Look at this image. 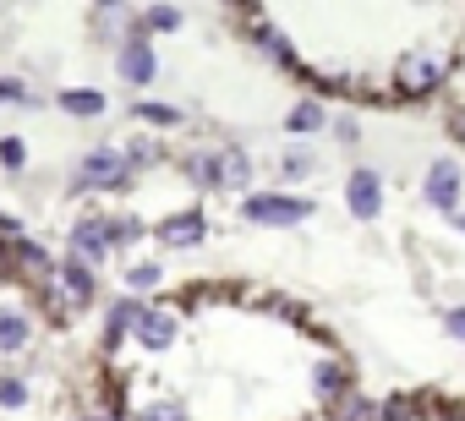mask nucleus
<instances>
[{
	"instance_id": "nucleus-1",
	"label": "nucleus",
	"mask_w": 465,
	"mask_h": 421,
	"mask_svg": "<svg viewBox=\"0 0 465 421\" xmlns=\"http://www.w3.org/2000/svg\"><path fill=\"white\" fill-rule=\"evenodd\" d=\"M115 421H323L351 405L356 361L302 307L258 285H181L104 323Z\"/></svg>"
},
{
	"instance_id": "nucleus-2",
	"label": "nucleus",
	"mask_w": 465,
	"mask_h": 421,
	"mask_svg": "<svg viewBox=\"0 0 465 421\" xmlns=\"http://www.w3.org/2000/svg\"><path fill=\"white\" fill-rule=\"evenodd\" d=\"M252 39L296 66V77L318 83L334 99L356 104H421L449 88L460 55H465V6L427 0V6H242Z\"/></svg>"
},
{
	"instance_id": "nucleus-3",
	"label": "nucleus",
	"mask_w": 465,
	"mask_h": 421,
	"mask_svg": "<svg viewBox=\"0 0 465 421\" xmlns=\"http://www.w3.org/2000/svg\"><path fill=\"white\" fill-rule=\"evenodd\" d=\"M242 214L252 225H302V220H312V197H302V191H247Z\"/></svg>"
},
{
	"instance_id": "nucleus-4",
	"label": "nucleus",
	"mask_w": 465,
	"mask_h": 421,
	"mask_svg": "<svg viewBox=\"0 0 465 421\" xmlns=\"http://www.w3.org/2000/svg\"><path fill=\"white\" fill-rule=\"evenodd\" d=\"M378 421H465V405L460 399H443V394H394L383 410H378Z\"/></svg>"
},
{
	"instance_id": "nucleus-5",
	"label": "nucleus",
	"mask_w": 465,
	"mask_h": 421,
	"mask_svg": "<svg viewBox=\"0 0 465 421\" xmlns=\"http://www.w3.org/2000/svg\"><path fill=\"white\" fill-rule=\"evenodd\" d=\"M345 202H351V214L356 220H378L383 214V181H378V170H351V181H345Z\"/></svg>"
},
{
	"instance_id": "nucleus-6",
	"label": "nucleus",
	"mask_w": 465,
	"mask_h": 421,
	"mask_svg": "<svg viewBox=\"0 0 465 421\" xmlns=\"http://www.w3.org/2000/svg\"><path fill=\"white\" fill-rule=\"evenodd\" d=\"M132 181V164L121 148H94L88 164H83V186H126Z\"/></svg>"
},
{
	"instance_id": "nucleus-7",
	"label": "nucleus",
	"mask_w": 465,
	"mask_h": 421,
	"mask_svg": "<svg viewBox=\"0 0 465 421\" xmlns=\"http://www.w3.org/2000/svg\"><path fill=\"white\" fill-rule=\"evenodd\" d=\"M153 236H159L164 247H181V252H186V247H203V236H208V225H203V208H197V202H186V214H170V220L153 230Z\"/></svg>"
},
{
	"instance_id": "nucleus-8",
	"label": "nucleus",
	"mask_w": 465,
	"mask_h": 421,
	"mask_svg": "<svg viewBox=\"0 0 465 421\" xmlns=\"http://www.w3.org/2000/svg\"><path fill=\"white\" fill-rule=\"evenodd\" d=\"M115 66H121V77H126V83H153V77H159V61H153V44H148L143 34H126V44H121V55H115Z\"/></svg>"
},
{
	"instance_id": "nucleus-9",
	"label": "nucleus",
	"mask_w": 465,
	"mask_h": 421,
	"mask_svg": "<svg viewBox=\"0 0 465 421\" xmlns=\"http://www.w3.org/2000/svg\"><path fill=\"white\" fill-rule=\"evenodd\" d=\"M427 202L432 208H460V159L438 153L427 170Z\"/></svg>"
},
{
	"instance_id": "nucleus-10",
	"label": "nucleus",
	"mask_w": 465,
	"mask_h": 421,
	"mask_svg": "<svg viewBox=\"0 0 465 421\" xmlns=\"http://www.w3.org/2000/svg\"><path fill=\"white\" fill-rule=\"evenodd\" d=\"M208 186H219V191H247L252 186V159L247 153H213Z\"/></svg>"
},
{
	"instance_id": "nucleus-11",
	"label": "nucleus",
	"mask_w": 465,
	"mask_h": 421,
	"mask_svg": "<svg viewBox=\"0 0 465 421\" xmlns=\"http://www.w3.org/2000/svg\"><path fill=\"white\" fill-rule=\"evenodd\" d=\"M443 121H449V132H454L460 148H465V55H460V66H454L449 88H443Z\"/></svg>"
},
{
	"instance_id": "nucleus-12",
	"label": "nucleus",
	"mask_w": 465,
	"mask_h": 421,
	"mask_svg": "<svg viewBox=\"0 0 465 421\" xmlns=\"http://www.w3.org/2000/svg\"><path fill=\"white\" fill-rule=\"evenodd\" d=\"M34 339V323H28V312H0V350H6V356H17L23 345Z\"/></svg>"
},
{
	"instance_id": "nucleus-13",
	"label": "nucleus",
	"mask_w": 465,
	"mask_h": 421,
	"mask_svg": "<svg viewBox=\"0 0 465 421\" xmlns=\"http://www.w3.org/2000/svg\"><path fill=\"white\" fill-rule=\"evenodd\" d=\"M55 104L66 115H104V93L99 88H66V93H55Z\"/></svg>"
},
{
	"instance_id": "nucleus-14",
	"label": "nucleus",
	"mask_w": 465,
	"mask_h": 421,
	"mask_svg": "<svg viewBox=\"0 0 465 421\" xmlns=\"http://www.w3.org/2000/svg\"><path fill=\"white\" fill-rule=\"evenodd\" d=\"M143 23H153V34H175L186 17H181L175 6H148V12H137V28H143Z\"/></svg>"
},
{
	"instance_id": "nucleus-15",
	"label": "nucleus",
	"mask_w": 465,
	"mask_h": 421,
	"mask_svg": "<svg viewBox=\"0 0 465 421\" xmlns=\"http://www.w3.org/2000/svg\"><path fill=\"white\" fill-rule=\"evenodd\" d=\"M159 279H164V269H159V263H132V269H126V285H132V296H137V290L148 296Z\"/></svg>"
},
{
	"instance_id": "nucleus-16",
	"label": "nucleus",
	"mask_w": 465,
	"mask_h": 421,
	"mask_svg": "<svg viewBox=\"0 0 465 421\" xmlns=\"http://www.w3.org/2000/svg\"><path fill=\"white\" fill-rule=\"evenodd\" d=\"M143 126H181V110H170V104H137L132 110Z\"/></svg>"
},
{
	"instance_id": "nucleus-17",
	"label": "nucleus",
	"mask_w": 465,
	"mask_h": 421,
	"mask_svg": "<svg viewBox=\"0 0 465 421\" xmlns=\"http://www.w3.org/2000/svg\"><path fill=\"white\" fill-rule=\"evenodd\" d=\"M323 121H329V115H323V104H296L285 126H291V132H318Z\"/></svg>"
},
{
	"instance_id": "nucleus-18",
	"label": "nucleus",
	"mask_w": 465,
	"mask_h": 421,
	"mask_svg": "<svg viewBox=\"0 0 465 421\" xmlns=\"http://www.w3.org/2000/svg\"><path fill=\"white\" fill-rule=\"evenodd\" d=\"M23 153H28L23 137H0V164H6V170H23V164H28Z\"/></svg>"
},
{
	"instance_id": "nucleus-19",
	"label": "nucleus",
	"mask_w": 465,
	"mask_h": 421,
	"mask_svg": "<svg viewBox=\"0 0 465 421\" xmlns=\"http://www.w3.org/2000/svg\"><path fill=\"white\" fill-rule=\"evenodd\" d=\"M307 170H312V159H307V153H285V164H280V175H285V181H302Z\"/></svg>"
},
{
	"instance_id": "nucleus-20",
	"label": "nucleus",
	"mask_w": 465,
	"mask_h": 421,
	"mask_svg": "<svg viewBox=\"0 0 465 421\" xmlns=\"http://www.w3.org/2000/svg\"><path fill=\"white\" fill-rule=\"evenodd\" d=\"M443 334L449 339H465V307H443Z\"/></svg>"
},
{
	"instance_id": "nucleus-21",
	"label": "nucleus",
	"mask_w": 465,
	"mask_h": 421,
	"mask_svg": "<svg viewBox=\"0 0 465 421\" xmlns=\"http://www.w3.org/2000/svg\"><path fill=\"white\" fill-rule=\"evenodd\" d=\"M460 230H465V220H460Z\"/></svg>"
}]
</instances>
